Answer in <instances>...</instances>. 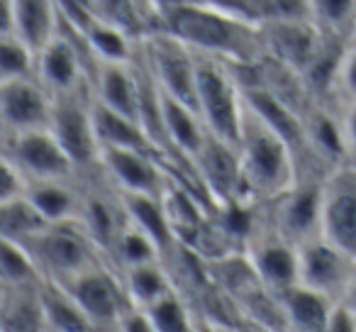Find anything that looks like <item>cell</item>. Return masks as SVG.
<instances>
[{"instance_id": "cell-1", "label": "cell", "mask_w": 356, "mask_h": 332, "mask_svg": "<svg viewBox=\"0 0 356 332\" xmlns=\"http://www.w3.org/2000/svg\"><path fill=\"white\" fill-rule=\"evenodd\" d=\"M154 30L181 40L195 54L220 59L234 69L257 66L266 59L261 25L234 13L218 10L205 3H191L168 10ZM152 30V32H154Z\"/></svg>"}, {"instance_id": "cell-2", "label": "cell", "mask_w": 356, "mask_h": 332, "mask_svg": "<svg viewBox=\"0 0 356 332\" xmlns=\"http://www.w3.org/2000/svg\"><path fill=\"white\" fill-rule=\"evenodd\" d=\"M244 191L249 203L264 205L276 200L298 181V161L286 142L247 108L239 137Z\"/></svg>"}, {"instance_id": "cell-3", "label": "cell", "mask_w": 356, "mask_h": 332, "mask_svg": "<svg viewBox=\"0 0 356 332\" xmlns=\"http://www.w3.org/2000/svg\"><path fill=\"white\" fill-rule=\"evenodd\" d=\"M195 56H198V86H195L198 115L213 137L237 147L247 115L242 81L234 66L205 54Z\"/></svg>"}, {"instance_id": "cell-4", "label": "cell", "mask_w": 356, "mask_h": 332, "mask_svg": "<svg viewBox=\"0 0 356 332\" xmlns=\"http://www.w3.org/2000/svg\"><path fill=\"white\" fill-rule=\"evenodd\" d=\"M22 247L32 254L42 276L56 283H66L79 274L108 262L81 220L49 225Z\"/></svg>"}, {"instance_id": "cell-5", "label": "cell", "mask_w": 356, "mask_h": 332, "mask_svg": "<svg viewBox=\"0 0 356 332\" xmlns=\"http://www.w3.org/2000/svg\"><path fill=\"white\" fill-rule=\"evenodd\" d=\"M49 129L74 159L81 179H88L100 169V144L93 120V86L54 98Z\"/></svg>"}, {"instance_id": "cell-6", "label": "cell", "mask_w": 356, "mask_h": 332, "mask_svg": "<svg viewBox=\"0 0 356 332\" xmlns=\"http://www.w3.org/2000/svg\"><path fill=\"white\" fill-rule=\"evenodd\" d=\"M142 56L149 71L156 79L159 88L181 103L195 105V86H198V56L191 47L163 30H154L139 40Z\"/></svg>"}, {"instance_id": "cell-7", "label": "cell", "mask_w": 356, "mask_h": 332, "mask_svg": "<svg viewBox=\"0 0 356 332\" xmlns=\"http://www.w3.org/2000/svg\"><path fill=\"white\" fill-rule=\"evenodd\" d=\"M356 276V259L322 235L298 244V283L332 303L346 301Z\"/></svg>"}, {"instance_id": "cell-8", "label": "cell", "mask_w": 356, "mask_h": 332, "mask_svg": "<svg viewBox=\"0 0 356 332\" xmlns=\"http://www.w3.org/2000/svg\"><path fill=\"white\" fill-rule=\"evenodd\" d=\"M3 159L13 161L22 174L37 181H74L81 179L74 159L66 154L51 129H35L3 137Z\"/></svg>"}, {"instance_id": "cell-9", "label": "cell", "mask_w": 356, "mask_h": 332, "mask_svg": "<svg viewBox=\"0 0 356 332\" xmlns=\"http://www.w3.org/2000/svg\"><path fill=\"white\" fill-rule=\"evenodd\" d=\"M320 235L356 259V161L339 164L322 181Z\"/></svg>"}, {"instance_id": "cell-10", "label": "cell", "mask_w": 356, "mask_h": 332, "mask_svg": "<svg viewBox=\"0 0 356 332\" xmlns=\"http://www.w3.org/2000/svg\"><path fill=\"white\" fill-rule=\"evenodd\" d=\"M191 164L215 210L239 203L254 205L249 203L247 191H244L242 161H239V149L234 144L208 134L205 144Z\"/></svg>"}, {"instance_id": "cell-11", "label": "cell", "mask_w": 356, "mask_h": 332, "mask_svg": "<svg viewBox=\"0 0 356 332\" xmlns=\"http://www.w3.org/2000/svg\"><path fill=\"white\" fill-rule=\"evenodd\" d=\"M325 176H298L293 189H288L271 203L261 205L268 223L293 244H302L315 235H320L322 181H325Z\"/></svg>"}, {"instance_id": "cell-12", "label": "cell", "mask_w": 356, "mask_h": 332, "mask_svg": "<svg viewBox=\"0 0 356 332\" xmlns=\"http://www.w3.org/2000/svg\"><path fill=\"white\" fill-rule=\"evenodd\" d=\"M244 254L271 291L286 293L298 283V244L286 239L268 223L261 205H259L257 225L244 244Z\"/></svg>"}, {"instance_id": "cell-13", "label": "cell", "mask_w": 356, "mask_h": 332, "mask_svg": "<svg viewBox=\"0 0 356 332\" xmlns=\"http://www.w3.org/2000/svg\"><path fill=\"white\" fill-rule=\"evenodd\" d=\"M61 286L79 301V306L93 320L98 332L113 330L120 313L129 303L122 286V276L110 262H103L98 267L88 269V271L79 274L76 278L61 283Z\"/></svg>"}, {"instance_id": "cell-14", "label": "cell", "mask_w": 356, "mask_h": 332, "mask_svg": "<svg viewBox=\"0 0 356 332\" xmlns=\"http://www.w3.org/2000/svg\"><path fill=\"white\" fill-rule=\"evenodd\" d=\"M54 98L37 79L0 81V127L6 134L49 129Z\"/></svg>"}, {"instance_id": "cell-15", "label": "cell", "mask_w": 356, "mask_h": 332, "mask_svg": "<svg viewBox=\"0 0 356 332\" xmlns=\"http://www.w3.org/2000/svg\"><path fill=\"white\" fill-rule=\"evenodd\" d=\"M100 171L120 193L161 196L168 184L166 161L134 149H100Z\"/></svg>"}, {"instance_id": "cell-16", "label": "cell", "mask_w": 356, "mask_h": 332, "mask_svg": "<svg viewBox=\"0 0 356 332\" xmlns=\"http://www.w3.org/2000/svg\"><path fill=\"white\" fill-rule=\"evenodd\" d=\"M266 56L288 66L296 74H305L325 47L327 37L312 20L293 22H264L261 25Z\"/></svg>"}, {"instance_id": "cell-17", "label": "cell", "mask_w": 356, "mask_h": 332, "mask_svg": "<svg viewBox=\"0 0 356 332\" xmlns=\"http://www.w3.org/2000/svg\"><path fill=\"white\" fill-rule=\"evenodd\" d=\"M61 32L56 0H3L0 35H15L40 54Z\"/></svg>"}, {"instance_id": "cell-18", "label": "cell", "mask_w": 356, "mask_h": 332, "mask_svg": "<svg viewBox=\"0 0 356 332\" xmlns=\"http://www.w3.org/2000/svg\"><path fill=\"white\" fill-rule=\"evenodd\" d=\"M139 54V52H137ZM93 98L100 105L139 122V69L132 64H95Z\"/></svg>"}, {"instance_id": "cell-19", "label": "cell", "mask_w": 356, "mask_h": 332, "mask_svg": "<svg viewBox=\"0 0 356 332\" xmlns=\"http://www.w3.org/2000/svg\"><path fill=\"white\" fill-rule=\"evenodd\" d=\"M40 286H0V332H47Z\"/></svg>"}, {"instance_id": "cell-20", "label": "cell", "mask_w": 356, "mask_h": 332, "mask_svg": "<svg viewBox=\"0 0 356 332\" xmlns=\"http://www.w3.org/2000/svg\"><path fill=\"white\" fill-rule=\"evenodd\" d=\"M27 198L49 225L71 223V220L81 218L83 181H37V184H30Z\"/></svg>"}, {"instance_id": "cell-21", "label": "cell", "mask_w": 356, "mask_h": 332, "mask_svg": "<svg viewBox=\"0 0 356 332\" xmlns=\"http://www.w3.org/2000/svg\"><path fill=\"white\" fill-rule=\"evenodd\" d=\"M127 220L137 230H142L149 239L159 247L161 257L166 259L176 249L178 239L171 230V223L163 210L161 196H139V193H120Z\"/></svg>"}, {"instance_id": "cell-22", "label": "cell", "mask_w": 356, "mask_h": 332, "mask_svg": "<svg viewBox=\"0 0 356 332\" xmlns=\"http://www.w3.org/2000/svg\"><path fill=\"white\" fill-rule=\"evenodd\" d=\"M93 120H95V134H98L100 149H105V147L134 149V152L154 154V157L163 159L161 152L154 147V142L142 129V125L124 118V115H120V113H113L110 108L100 105L95 98H93Z\"/></svg>"}, {"instance_id": "cell-23", "label": "cell", "mask_w": 356, "mask_h": 332, "mask_svg": "<svg viewBox=\"0 0 356 332\" xmlns=\"http://www.w3.org/2000/svg\"><path fill=\"white\" fill-rule=\"evenodd\" d=\"M47 332H98L86 310L61 283L44 278L40 286Z\"/></svg>"}, {"instance_id": "cell-24", "label": "cell", "mask_w": 356, "mask_h": 332, "mask_svg": "<svg viewBox=\"0 0 356 332\" xmlns=\"http://www.w3.org/2000/svg\"><path fill=\"white\" fill-rule=\"evenodd\" d=\"M283 298V310H286L288 332H325L330 313L334 303L327 298L317 296V293L307 291L305 286L296 283L281 293Z\"/></svg>"}, {"instance_id": "cell-25", "label": "cell", "mask_w": 356, "mask_h": 332, "mask_svg": "<svg viewBox=\"0 0 356 332\" xmlns=\"http://www.w3.org/2000/svg\"><path fill=\"white\" fill-rule=\"evenodd\" d=\"M120 276H122V286H124V293H127L129 303H134V306H139V308L154 306V303L161 301L163 296L176 291V283H173L171 274H168L163 262L127 269V271H120Z\"/></svg>"}, {"instance_id": "cell-26", "label": "cell", "mask_w": 356, "mask_h": 332, "mask_svg": "<svg viewBox=\"0 0 356 332\" xmlns=\"http://www.w3.org/2000/svg\"><path fill=\"white\" fill-rule=\"evenodd\" d=\"M86 45L95 64H132L139 52L137 37L100 20L86 35Z\"/></svg>"}, {"instance_id": "cell-27", "label": "cell", "mask_w": 356, "mask_h": 332, "mask_svg": "<svg viewBox=\"0 0 356 332\" xmlns=\"http://www.w3.org/2000/svg\"><path fill=\"white\" fill-rule=\"evenodd\" d=\"M47 228H49V223L42 218V213L32 205L27 196L0 203V239L27 244Z\"/></svg>"}, {"instance_id": "cell-28", "label": "cell", "mask_w": 356, "mask_h": 332, "mask_svg": "<svg viewBox=\"0 0 356 332\" xmlns=\"http://www.w3.org/2000/svg\"><path fill=\"white\" fill-rule=\"evenodd\" d=\"M154 262H163L159 247L142 232V230H137L127 220L124 230L120 232L118 242H115L113 254H110V264H113L118 271H127V269L144 267V264H154Z\"/></svg>"}, {"instance_id": "cell-29", "label": "cell", "mask_w": 356, "mask_h": 332, "mask_svg": "<svg viewBox=\"0 0 356 332\" xmlns=\"http://www.w3.org/2000/svg\"><path fill=\"white\" fill-rule=\"evenodd\" d=\"M312 22L325 35L351 42L356 35V0H310Z\"/></svg>"}, {"instance_id": "cell-30", "label": "cell", "mask_w": 356, "mask_h": 332, "mask_svg": "<svg viewBox=\"0 0 356 332\" xmlns=\"http://www.w3.org/2000/svg\"><path fill=\"white\" fill-rule=\"evenodd\" d=\"M144 310L149 313L156 332H198V315L178 291H171Z\"/></svg>"}, {"instance_id": "cell-31", "label": "cell", "mask_w": 356, "mask_h": 332, "mask_svg": "<svg viewBox=\"0 0 356 332\" xmlns=\"http://www.w3.org/2000/svg\"><path fill=\"white\" fill-rule=\"evenodd\" d=\"M0 244V286H35L44 281L37 262L22 244L10 239Z\"/></svg>"}, {"instance_id": "cell-32", "label": "cell", "mask_w": 356, "mask_h": 332, "mask_svg": "<svg viewBox=\"0 0 356 332\" xmlns=\"http://www.w3.org/2000/svg\"><path fill=\"white\" fill-rule=\"evenodd\" d=\"M95 17L142 40L149 32L142 0H93Z\"/></svg>"}, {"instance_id": "cell-33", "label": "cell", "mask_w": 356, "mask_h": 332, "mask_svg": "<svg viewBox=\"0 0 356 332\" xmlns=\"http://www.w3.org/2000/svg\"><path fill=\"white\" fill-rule=\"evenodd\" d=\"M37 79V52L15 35H0V81Z\"/></svg>"}, {"instance_id": "cell-34", "label": "cell", "mask_w": 356, "mask_h": 332, "mask_svg": "<svg viewBox=\"0 0 356 332\" xmlns=\"http://www.w3.org/2000/svg\"><path fill=\"white\" fill-rule=\"evenodd\" d=\"M252 13L259 25L312 20V3L310 0H252Z\"/></svg>"}, {"instance_id": "cell-35", "label": "cell", "mask_w": 356, "mask_h": 332, "mask_svg": "<svg viewBox=\"0 0 356 332\" xmlns=\"http://www.w3.org/2000/svg\"><path fill=\"white\" fill-rule=\"evenodd\" d=\"M356 100V40L346 45L341 56L339 74H337V108H344L346 103Z\"/></svg>"}, {"instance_id": "cell-36", "label": "cell", "mask_w": 356, "mask_h": 332, "mask_svg": "<svg viewBox=\"0 0 356 332\" xmlns=\"http://www.w3.org/2000/svg\"><path fill=\"white\" fill-rule=\"evenodd\" d=\"M0 161H3L0 203H8V200H15V198H25L27 191H30V179H27L13 161H8V159H0Z\"/></svg>"}, {"instance_id": "cell-37", "label": "cell", "mask_w": 356, "mask_h": 332, "mask_svg": "<svg viewBox=\"0 0 356 332\" xmlns=\"http://www.w3.org/2000/svg\"><path fill=\"white\" fill-rule=\"evenodd\" d=\"M115 330L118 332H156L152 317L144 308L134 306V303H127L124 310L120 313L118 322H115Z\"/></svg>"}, {"instance_id": "cell-38", "label": "cell", "mask_w": 356, "mask_h": 332, "mask_svg": "<svg viewBox=\"0 0 356 332\" xmlns=\"http://www.w3.org/2000/svg\"><path fill=\"white\" fill-rule=\"evenodd\" d=\"M325 332H356V313L351 310L349 303H334Z\"/></svg>"}, {"instance_id": "cell-39", "label": "cell", "mask_w": 356, "mask_h": 332, "mask_svg": "<svg viewBox=\"0 0 356 332\" xmlns=\"http://www.w3.org/2000/svg\"><path fill=\"white\" fill-rule=\"evenodd\" d=\"M341 125H344L349 157H351V161H356V100L354 103H346L344 108H341Z\"/></svg>"}, {"instance_id": "cell-40", "label": "cell", "mask_w": 356, "mask_h": 332, "mask_svg": "<svg viewBox=\"0 0 356 332\" xmlns=\"http://www.w3.org/2000/svg\"><path fill=\"white\" fill-rule=\"evenodd\" d=\"M200 3L218 8V10L234 13V15H242V17H249V20H254L252 0H200ZM254 22H257V20H254Z\"/></svg>"}, {"instance_id": "cell-41", "label": "cell", "mask_w": 356, "mask_h": 332, "mask_svg": "<svg viewBox=\"0 0 356 332\" xmlns=\"http://www.w3.org/2000/svg\"><path fill=\"white\" fill-rule=\"evenodd\" d=\"M344 303H349L351 310L356 313V276H354V283H351V291H349V296H346V301H344Z\"/></svg>"}, {"instance_id": "cell-42", "label": "cell", "mask_w": 356, "mask_h": 332, "mask_svg": "<svg viewBox=\"0 0 356 332\" xmlns=\"http://www.w3.org/2000/svg\"><path fill=\"white\" fill-rule=\"evenodd\" d=\"M100 332H118V330H115V327H113V330H100Z\"/></svg>"}, {"instance_id": "cell-43", "label": "cell", "mask_w": 356, "mask_h": 332, "mask_svg": "<svg viewBox=\"0 0 356 332\" xmlns=\"http://www.w3.org/2000/svg\"><path fill=\"white\" fill-rule=\"evenodd\" d=\"M354 40H356V35H354Z\"/></svg>"}]
</instances>
